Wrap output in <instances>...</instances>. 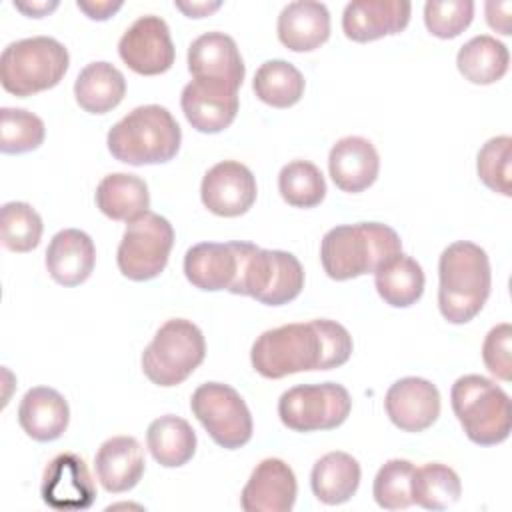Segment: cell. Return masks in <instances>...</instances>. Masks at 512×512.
<instances>
[{
  "label": "cell",
  "instance_id": "1",
  "mask_svg": "<svg viewBox=\"0 0 512 512\" xmlns=\"http://www.w3.org/2000/svg\"><path fill=\"white\" fill-rule=\"evenodd\" d=\"M350 332L326 318L292 322L262 332L250 350L254 370L264 378H284L306 370H330L348 362Z\"/></svg>",
  "mask_w": 512,
  "mask_h": 512
},
{
  "label": "cell",
  "instance_id": "2",
  "mask_svg": "<svg viewBox=\"0 0 512 512\" xmlns=\"http://www.w3.org/2000/svg\"><path fill=\"white\" fill-rule=\"evenodd\" d=\"M438 308L452 324L470 322L490 296L492 272L484 248L458 240L444 248L438 260Z\"/></svg>",
  "mask_w": 512,
  "mask_h": 512
},
{
  "label": "cell",
  "instance_id": "3",
  "mask_svg": "<svg viewBox=\"0 0 512 512\" xmlns=\"http://www.w3.org/2000/svg\"><path fill=\"white\" fill-rule=\"evenodd\" d=\"M400 252V236L382 222L342 224L328 230L320 242V262L332 280L374 274Z\"/></svg>",
  "mask_w": 512,
  "mask_h": 512
},
{
  "label": "cell",
  "instance_id": "4",
  "mask_svg": "<svg viewBox=\"0 0 512 512\" xmlns=\"http://www.w3.org/2000/svg\"><path fill=\"white\" fill-rule=\"evenodd\" d=\"M180 142L182 130L178 122L160 104L134 108L106 136L110 154L130 166L164 164L178 154Z\"/></svg>",
  "mask_w": 512,
  "mask_h": 512
},
{
  "label": "cell",
  "instance_id": "5",
  "mask_svg": "<svg viewBox=\"0 0 512 512\" xmlns=\"http://www.w3.org/2000/svg\"><path fill=\"white\" fill-rule=\"evenodd\" d=\"M450 402L460 426L474 444L494 446L510 436V398L490 378L480 374L460 376L452 384Z\"/></svg>",
  "mask_w": 512,
  "mask_h": 512
},
{
  "label": "cell",
  "instance_id": "6",
  "mask_svg": "<svg viewBox=\"0 0 512 512\" xmlns=\"http://www.w3.org/2000/svg\"><path fill=\"white\" fill-rule=\"evenodd\" d=\"M68 64V50L56 38H22L2 50L0 82L14 96H32L54 88L64 78Z\"/></svg>",
  "mask_w": 512,
  "mask_h": 512
},
{
  "label": "cell",
  "instance_id": "7",
  "mask_svg": "<svg viewBox=\"0 0 512 512\" xmlns=\"http://www.w3.org/2000/svg\"><path fill=\"white\" fill-rule=\"evenodd\" d=\"M202 330L184 318L166 320L142 352V372L156 386L182 384L204 360Z\"/></svg>",
  "mask_w": 512,
  "mask_h": 512
},
{
  "label": "cell",
  "instance_id": "8",
  "mask_svg": "<svg viewBox=\"0 0 512 512\" xmlns=\"http://www.w3.org/2000/svg\"><path fill=\"white\" fill-rule=\"evenodd\" d=\"M172 246V224L164 216L146 210L126 224L116 250V264L134 282L152 280L166 268Z\"/></svg>",
  "mask_w": 512,
  "mask_h": 512
},
{
  "label": "cell",
  "instance_id": "9",
  "mask_svg": "<svg viewBox=\"0 0 512 512\" xmlns=\"http://www.w3.org/2000/svg\"><path fill=\"white\" fill-rule=\"evenodd\" d=\"M350 408L348 390L336 382L292 386L278 400V416L294 432L338 428L348 418Z\"/></svg>",
  "mask_w": 512,
  "mask_h": 512
},
{
  "label": "cell",
  "instance_id": "10",
  "mask_svg": "<svg viewBox=\"0 0 512 512\" xmlns=\"http://www.w3.org/2000/svg\"><path fill=\"white\" fill-rule=\"evenodd\" d=\"M190 408L210 438L226 450H236L252 438L250 410L228 384H200L190 398Z\"/></svg>",
  "mask_w": 512,
  "mask_h": 512
},
{
  "label": "cell",
  "instance_id": "11",
  "mask_svg": "<svg viewBox=\"0 0 512 512\" xmlns=\"http://www.w3.org/2000/svg\"><path fill=\"white\" fill-rule=\"evenodd\" d=\"M118 54L130 70L142 76H156L170 70L176 50L168 24L154 14L140 16L122 34Z\"/></svg>",
  "mask_w": 512,
  "mask_h": 512
},
{
  "label": "cell",
  "instance_id": "12",
  "mask_svg": "<svg viewBox=\"0 0 512 512\" xmlns=\"http://www.w3.org/2000/svg\"><path fill=\"white\" fill-rule=\"evenodd\" d=\"M180 106L192 128L216 134L228 128L238 114V88L222 80L194 78L182 88Z\"/></svg>",
  "mask_w": 512,
  "mask_h": 512
},
{
  "label": "cell",
  "instance_id": "13",
  "mask_svg": "<svg viewBox=\"0 0 512 512\" xmlns=\"http://www.w3.org/2000/svg\"><path fill=\"white\" fill-rule=\"evenodd\" d=\"M256 178L236 160L214 164L202 178V204L216 216L234 218L246 214L256 202Z\"/></svg>",
  "mask_w": 512,
  "mask_h": 512
},
{
  "label": "cell",
  "instance_id": "14",
  "mask_svg": "<svg viewBox=\"0 0 512 512\" xmlns=\"http://www.w3.org/2000/svg\"><path fill=\"white\" fill-rule=\"evenodd\" d=\"M40 496L54 510H86L96 500V486L86 462L72 452L54 456L44 468Z\"/></svg>",
  "mask_w": 512,
  "mask_h": 512
},
{
  "label": "cell",
  "instance_id": "15",
  "mask_svg": "<svg viewBox=\"0 0 512 512\" xmlns=\"http://www.w3.org/2000/svg\"><path fill=\"white\" fill-rule=\"evenodd\" d=\"M384 408L396 428L404 432H422L440 416V392L426 378L406 376L388 388Z\"/></svg>",
  "mask_w": 512,
  "mask_h": 512
},
{
  "label": "cell",
  "instance_id": "16",
  "mask_svg": "<svg viewBox=\"0 0 512 512\" xmlns=\"http://www.w3.org/2000/svg\"><path fill=\"white\" fill-rule=\"evenodd\" d=\"M296 476L280 458H266L252 470L240 494L246 512H288L296 502Z\"/></svg>",
  "mask_w": 512,
  "mask_h": 512
},
{
  "label": "cell",
  "instance_id": "17",
  "mask_svg": "<svg viewBox=\"0 0 512 512\" xmlns=\"http://www.w3.org/2000/svg\"><path fill=\"white\" fill-rule=\"evenodd\" d=\"M408 0H354L342 14V30L354 42H372L382 36L400 34L410 22Z\"/></svg>",
  "mask_w": 512,
  "mask_h": 512
},
{
  "label": "cell",
  "instance_id": "18",
  "mask_svg": "<svg viewBox=\"0 0 512 512\" xmlns=\"http://www.w3.org/2000/svg\"><path fill=\"white\" fill-rule=\"evenodd\" d=\"M238 242H200L186 250L184 274L200 290L232 292L238 278Z\"/></svg>",
  "mask_w": 512,
  "mask_h": 512
},
{
  "label": "cell",
  "instance_id": "19",
  "mask_svg": "<svg viewBox=\"0 0 512 512\" xmlns=\"http://www.w3.org/2000/svg\"><path fill=\"white\" fill-rule=\"evenodd\" d=\"M188 70L194 78L222 80L234 88L242 86L246 74L234 38L224 32H206L190 44Z\"/></svg>",
  "mask_w": 512,
  "mask_h": 512
},
{
  "label": "cell",
  "instance_id": "20",
  "mask_svg": "<svg viewBox=\"0 0 512 512\" xmlns=\"http://www.w3.org/2000/svg\"><path fill=\"white\" fill-rule=\"evenodd\" d=\"M380 170V158L374 144L362 136L340 138L328 154V172L332 182L350 194H358L374 184Z\"/></svg>",
  "mask_w": 512,
  "mask_h": 512
},
{
  "label": "cell",
  "instance_id": "21",
  "mask_svg": "<svg viewBox=\"0 0 512 512\" xmlns=\"http://www.w3.org/2000/svg\"><path fill=\"white\" fill-rule=\"evenodd\" d=\"M144 468V450L134 436H112L94 456L96 478L110 494L132 490L140 482Z\"/></svg>",
  "mask_w": 512,
  "mask_h": 512
},
{
  "label": "cell",
  "instance_id": "22",
  "mask_svg": "<svg viewBox=\"0 0 512 512\" xmlns=\"http://www.w3.org/2000/svg\"><path fill=\"white\" fill-rule=\"evenodd\" d=\"M96 264V248L92 238L78 230L66 228L52 236L46 248V268L54 282L62 286H78L92 274Z\"/></svg>",
  "mask_w": 512,
  "mask_h": 512
},
{
  "label": "cell",
  "instance_id": "23",
  "mask_svg": "<svg viewBox=\"0 0 512 512\" xmlns=\"http://www.w3.org/2000/svg\"><path fill=\"white\" fill-rule=\"evenodd\" d=\"M278 40L292 52H310L330 36V12L322 2L298 0L282 8L278 16Z\"/></svg>",
  "mask_w": 512,
  "mask_h": 512
},
{
  "label": "cell",
  "instance_id": "24",
  "mask_svg": "<svg viewBox=\"0 0 512 512\" xmlns=\"http://www.w3.org/2000/svg\"><path fill=\"white\" fill-rule=\"evenodd\" d=\"M68 420V402L54 388L34 386L20 400L18 422L36 442H52L60 438L68 428Z\"/></svg>",
  "mask_w": 512,
  "mask_h": 512
},
{
  "label": "cell",
  "instance_id": "25",
  "mask_svg": "<svg viewBox=\"0 0 512 512\" xmlns=\"http://www.w3.org/2000/svg\"><path fill=\"white\" fill-rule=\"evenodd\" d=\"M360 476L362 470L358 460L346 452L336 450L316 460L310 474V486L322 504L336 506L348 502L356 494Z\"/></svg>",
  "mask_w": 512,
  "mask_h": 512
},
{
  "label": "cell",
  "instance_id": "26",
  "mask_svg": "<svg viewBox=\"0 0 512 512\" xmlns=\"http://www.w3.org/2000/svg\"><path fill=\"white\" fill-rule=\"evenodd\" d=\"M126 94L124 74L110 62L86 64L74 82V96L82 110L90 114H106L116 108Z\"/></svg>",
  "mask_w": 512,
  "mask_h": 512
},
{
  "label": "cell",
  "instance_id": "27",
  "mask_svg": "<svg viewBox=\"0 0 512 512\" xmlns=\"http://www.w3.org/2000/svg\"><path fill=\"white\" fill-rule=\"evenodd\" d=\"M96 206L112 220L130 222L148 210L150 192L140 176L114 172L100 180L96 188Z\"/></svg>",
  "mask_w": 512,
  "mask_h": 512
},
{
  "label": "cell",
  "instance_id": "28",
  "mask_svg": "<svg viewBox=\"0 0 512 512\" xmlns=\"http://www.w3.org/2000/svg\"><path fill=\"white\" fill-rule=\"evenodd\" d=\"M146 444L160 466L178 468L192 460L196 452V432L184 418L164 414L150 422Z\"/></svg>",
  "mask_w": 512,
  "mask_h": 512
},
{
  "label": "cell",
  "instance_id": "29",
  "mask_svg": "<svg viewBox=\"0 0 512 512\" xmlns=\"http://www.w3.org/2000/svg\"><path fill=\"white\" fill-rule=\"evenodd\" d=\"M508 48L490 34L470 38L456 54L460 74L472 84H494L508 72Z\"/></svg>",
  "mask_w": 512,
  "mask_h": 512
},
{
  "label": "cell",
  "instance_id": "30",
  "mask_svg": "<svg viewBox=\"0 0 512 512\" xmlns=\"http://www.w3.org/2000/svg\"><path fill=\"white\" fill-rule=\"evenodd\" d=\"M374 284L386 304L408 308L424 292V272L414 258L400 252L374 272Z\"/></svg>",
  "mask_w": 512,
  "mask_h": 512
},
{
  "label": "cell",
  "instance_id": "31",
  "mask_svg": "<svg viewBox=\"0 0 512 512\" xmlns=\"http://www.w3.org/2000/svg\"><path fill=\"white\" fill-rule=\"evenodd\" d=\"M304 76L286 60H266L254 74V94L268 106L290 108L304 94Z\"/></svg>",
  "mask_w": 512,
  "mask_h": 512
},
{
  "label": "cell",
  "instance_id": "32",
  "mask_svg": "<svg viewBox=\"0 0 512 512\" xmlns=\"http://www.w3.org/2000/svg\"><path fill=\"white\" fill-rule=\"evenodd\" d=\"M462 494L458 474L440 462H428L414 468L412 474V504L426 510H446L456 504Z\"/></svg>",
  "mask_w": 512,
  "mask_h": 512
},
{
  "label": "cell",
  "instance_id": "33",
  "mask_svg": "<svg viewBox=\"0 0 512 512\" xmlns=\"http://www.w3.org/2000/svg\"><path fill=\"white\" fill-rule=\"evenodd\" d=\"M278 190L294 208H314L326 196V180L320 168L308 160H292L278 174Z\"/></svg>",
  "mask_w": 512,
  "mask_h": 512
},
{
  "label": "cell",
  "instance_id": "34",
  "mask_svg": "<svg viewBox=\"0 0 512 512\" xmlns=\"http://www.w3.org/2000/svg\"><path fill=\"white\" fill-rule=\"evenodd\" d=\"M42 218L26 202H6L0 210V238L12 252H30L40 244Z\"/></svg>",
  "mask_w": 512,
  "mask_h": 512
},
{
  "label": "cell",
  "instance_id": "35",
  "mask_svg": "<svg viewBox=\"0 0 512 512\" xmlns=\"http://www.w3.org/2000/svg\"><path fill=\"white\" fill-rule=\"evenodd\" d=\"M46 136L42 118L24 108L0 110V150L4 154H24L36 150Z\"/></svg>",
  "mask_w": 512,
  "mask_h": 512
},
{
  "label": "cell",
  "instance_id": "36",
  "mask_svg": "<svg viewBox=\"0 0 512 512\" xmlns=\"http://www.w3.org/2000/svg\"><path fill=\"white\" fill-rule=\"evenodd\" d=\"M414 464L410 460H388L380 466L372 494L380 508L384 510H404L412 504V474Z\"/></svg>",
  "mask_w": 512,
  "mask_h": 512
},
{
  "label": "cell",
  "instance_id": "37",
  "mask_svg": "<svg viewBox=\"0 0 512 512\" xmlns=\"http://www.w3.org/2000/svg\"><path fill=\"white\" fill-rule=\"evenodd\" d=\"M304 288V268L300 260L284 250H272V270L264 294L258 302L282 306L292 302Z\"/></svg>",
  "mask_w": 512,
  "mask_h": 512
},
{
  "label": "cell",
  "instance_id": "38",
  "mask_svg": "<svg viewBox=\"0 0 512 512\" xmlns=\"http://www.w3.org/2000/svg\"><path fill=\"white\" fill-rule=\"evenodd\" d=\"M510 166H512V138L494 136L478 152L476 170L480 180L494 192L502 196L512 194L510 186Z\"/></svg>",
  "mask_w": 512,
  "mask_h": 512
},
{
  "label": "cell",
  "instance_id": "39",
  "mask_svg": "<svg viewBox=\"0 0 512 512\" xmlns=\"http://www.w3.org/2000/svg\"><path fill=\"white\" fill-rule=\"evenodd\" d=\"M474 16L472 0H428L424 4V24L436 38L448 40L462 34Z\"/></svg>",
  "mask_w": 512,
  "mask_h": 512
},
{
  "label": "cell",
  "instance_id": "40",
  "mask_svg": "<svg viewBox=\"0 0 512 512\" xmlns=\"http://www.w3.org/2000/svg\"><path fill=\"white\" fill-rule=\"evenodd\" d=\"M510 342H512V326L508 322H502L486 334L482 344V360L488 372L504 382L512 380Z\"/></svg>",
  "mask_w": 512,
  "mask_h": 512
},
{
  "label": "cell",
  "instance_id": "41",
  "mask_svg": "<svg viewBox=\"0 0 512 512\" xmlns=\"http://www.w3.org/2000/svg\"><path fill=\"white\" fill-rule=\"evenodd\" d=\"M510 2H486V20L500 34H510Z\"/></svg>",
  "mask_w": 512,
  "mask_h": 512
},
{
  "label": "cell",
  "instance_id": "42",
  "mask_svg": "<svg viewBox=\"0 0 512 512\" xmlns=\"http://www.w3.org/2000/svg\"><path fill=\"white\" fill-rule=\"evenodd\" d=\"M76 6L86 12L92 20H108L116 10L122 8V2H76Z\"/></svg>",
  "mask_w": 512,
  "mask_h": 512
},
{
  "label": "cell",
  "instance_id": "43",
  "mask_svg": "<svg viewBox=\"0 0 512 512\" xmlns=\"http://www.w3.org/2000/svg\"><path fill=\"white\" fill-rule=\"evenodd\" d=\"M174 6L178 10H182L186 16L190 18H204L208 16L210 12L218 10L222 4L220 2H190V4H184V2H174Z\"/></svg>",
  "mask_w": 512,
  "mask_h": 512
},
{
  "label": "cell",
  "instance_id": "44",
  "mask_svg": "<svg viewBox=\"0 0 512 512\" xmlns=\"http://www.w3.org/2000/svg\"><path fill=\"white\" fill-rule=\"evenodd\" d=\"M14 6H16L20 12H24V14L32 16V18H42L44 14L52 12V10L58 6V2H32V4L14 2Z\"/></svg>",
  "mask_w": 512,
  "mask_h": 512
}]
</instances>
